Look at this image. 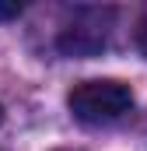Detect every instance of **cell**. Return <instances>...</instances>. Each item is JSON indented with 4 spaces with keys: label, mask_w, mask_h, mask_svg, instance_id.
<instances>
[{
    "label": "cell",
    "mask_w": 147,
    "mask_h": 151,
    "mask_svg": "<svg viewBox=\"0 0 147 151\" xmlns=\"http://www.w3.org/2000/svg\"><path fill=\"white\" fill-rule=\"evenodd\" d=\"M21 11H25V7H21L18 0H14V4H0V21H11V18H18Z\"/></svg>",
    "instance_id": "3"
},
{
    "label": "cell",
    "mask_w": 147,
    "mask_h": 151,
    "mask_svg": "<svg viewBox=\"0 0 147 151\" xmlns=\"http://www.w3.org/2000/svg\"><path fill=\"white\" fill-rule=\"evenodd\" d=\"M67 106H70L74 119L81 123H112L119 116H126L133 109V91L126 81H116V77H95V81H81L74 84L70 95H67Z\"/></svg>",
    "instance_id": "1"
},
{
    "label": "cell",
    "mask_w": 147,
    "mask_h": 151,
    "mask_svg": "<svg viewBox=\"0 0 147 151\" xmlns=\"http://www.w3.org/2000/svg\"><path fill=\"white\" fill-rule=\"evenodd\" d=\"M137 35H140V49L147 53V14H144V21H140V32Z\"/></svg>",
    "instance_id": "4"
},
{
    "label": "cell",
    "mask_w": 147,
    "mask_h": 151,
    "mask_svg": "<svg viewBox=\"0 0 147 151\" xmlns=\"http://www.w3.org/2000/svg\"><path fill=\"white\" fill-rule=\"evenodd\" d=\"M112 18V11L105 7H84V11H77L74 14V25L63 28V35H60V49L63 53H70V56H95L102 46H105V35H109V28H105V21Z\"/></svg>",
    "instance_id": "2"
},
{
    "label": "cell",
    "mask_w": 147,
    "mask_h": 151,
    "mask_svg": "<svg viewBox=\"0 0 147 151\" xmlns=\"http://www.w3.org/2000/svg\"><path fill=\"white\" fill-rule=\"evenodd\" d=\"M0 123H4V106H0Z\"/></svg>",
    "instance_id": "5"
}]
</instances>
